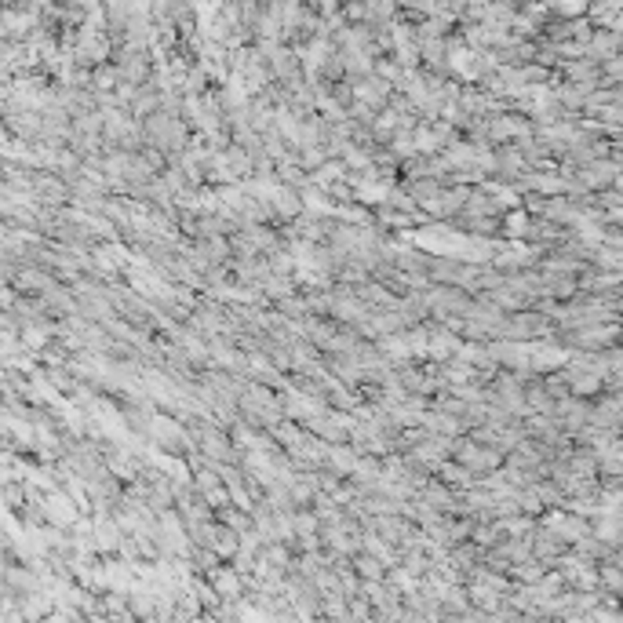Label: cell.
Listing matches in <instances>:
<instances>
[{
  "instance_id": "6da1fadb",
  "label": "cell",
  "mask_w": 623,
  "mask_h": 623,
  "mask_svg": "<svg viewBox=\"0 0 623 623\" xmlns=\"http://www.w3.org/2000/svg\"><path fill=\"white\" fill-rule=\"evenodd\" d=\"M48 518L59 521V525H69L77 518V510H73V503L66 496H48Z\"/></svg>"
},
{
  "instance_id": "7a4b0ae2",
  "label": "cell",
  "mask_w": 623,
  "mask_h": 623,
  "mask_svg": "<svg viewBox=\"0 0 623 623\" xmlns=\"http://www.w3.org/2000/svg\"><path fill=\"white\" fill-rule=\"evenodd\" d=\"M616 48H619V37H616V33H598V37H594V44H591V51H594V55H612Z\"/></svg>"
},
{
  "instance_id": "3957f363",
  "label": "cell",
  "mask_w": 623,
  "mask_h": 623,
  "mask_svg": "<svg viewBox=\"0 0 623 623\" xmlns=\"http://www.w3.org/2000/svg\"><path fill=\"white\" fill-rule=\"evenodd\" d=\"M547 5H551L554 12H562V15H580V12L587 8V0H547Z\"/></svg>"
},
{
  "instance_id": "277c9868",
  "label": "cell",
  "mask_w": 623,
  "mask_h": 623,
  "mask_svg": "<svg viewBox=\"0 0 623 623\" xmlns=\"http://www.w3.org/2000/svg\"><path fill=\"white\" fill-rule=\"evenodd\" d=\"M358 197H365V201H383V197H387V187H383V183H365V187L358 190Z\"/></svg>"
},
{
  "instance_id": "5b68a950",
  "label": "cell",
  "mask_w": 623,
  "mask_h": 623,
  "mask_svg": "<svg viewBox=\"0 0 623 623\" xmlns=\"http://www.w3.org/2000/svg\"><path fill=\"white\" fill-rule=\"evenodd\" d=\"M219 591H223V594H230V591H234V594H237V576L223 573V576H219Z\"/></svg>"
}]
</instances>
